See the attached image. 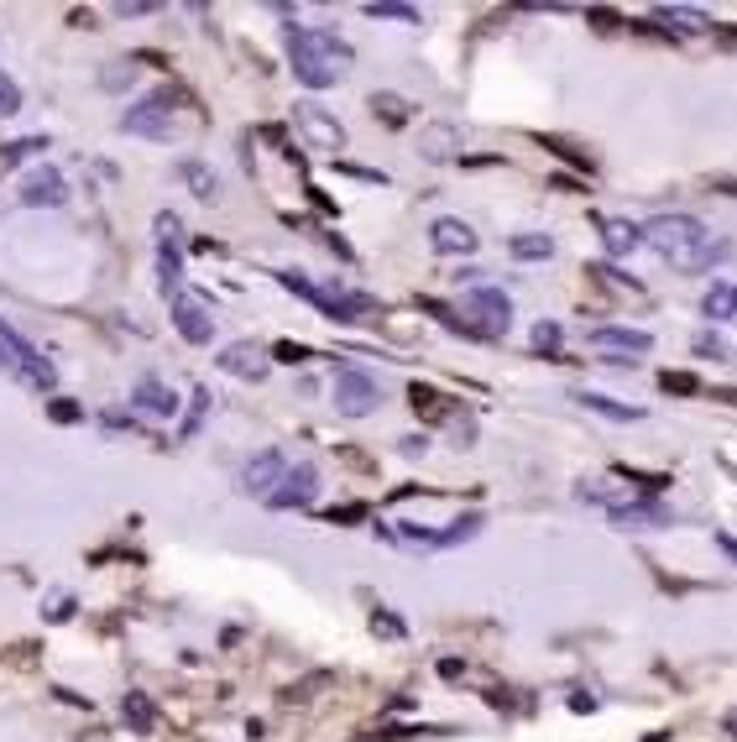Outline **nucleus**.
<instances>
[{
	"label": "nucleus",
	"instance_id": "obj_10",
	"mask_svg": "<svg viewBox=\"0 0 737 742\" xmlns=\"http://www.w3.org/2000/svg\"><path fill=\"white\" fill-rule=\"evenodd\" d=\"M173 330L189 340V345H210L215 340V314L199 293H178L173 298Z\"/></svg>",
	"mask_w": 737,
	"mask_h": 742
},
{
	"label": "nucleus",
	"instance_id": "obj_28",
	"mask_svg": "<svg viewBox=\"0 0 737 742\" xmlns=\"http://www.w3.org/2000/svg\"><path fill=\"white\" fill-rule=\"evenodd\" d=\"M659 387L664 392H680V398H696V392H701V382L690 377V371H659Z\"/></svg>",
	"mask_w": 737,
	"mask_h": 742
},
{
	"label": "nucleus",
	"instance_id": "obj_4",
	"mask_svg": "<svg viewBox=\"0 0 737 742\" xmlns=\"http://www.w3.org/2000/svg\"><path fill=\"white\" fill-rule=\"evenodd\" d=\"M278 283L293 288L298 298H309L314 309H325V319H335V324H356V319H366V314H377V298H372V293L319 288V283H309V277H298V272H278Z\"/></svg>",
	"mask_w": 737,
	"mask_h": 742
},
{
	"label": "nucleus",
	"instance_id": "obj_13",
	"mask_svg": "<svg viewBox=\"0 0 737 742\" xmlns=\"http://www.w3.org/2000/svg\"><path fill=\"white\" fill-rule=\"evenodd\" d=\"M288 471V460H283V450H257L241 466V492L246 497H257V502H267V492L278 486V476Z\"/></svg>",
	"mask_w": 737,
	"mask_h": 742
},
{
	"label": "nucleus",
	"instance_id": "obj_37",
	"mask_svg": "<svg viewBox=\"0 0 737 742\" xmlns=\"http://www.w3.org/2000/svg\"><path fill=\"white\" fill-rule=\"evenodd\" d=\"M351 518H366V507L356 502V507H340V513H330V523H351Z\"/></svg>",
	"mask_w": 737,
	"mask_h": 742
},
{
	"label": "nucleus",
	"instance_id": "obj_31",
	"mask_svg": "<svg viewBox=\"0 0 737 742\" xmlns=\"http://www.w3.org/2000/svg\"><path fill=\"white\" fill-rule=\"evenodd\" d=\"M534 345H539V351H560V324L555 319H539L534 324Z\"/></svg>",
	"mask_w": 737,
	"mask_h": 742
},
{
	"label": "nucleus",
	"instance_id": "obj_26",
	"mask_svg": "<svg viewBox=\"0 0 737 742\" xmlns=\"http://www.w3.org/2000/svg\"><path fill=\"white\" fill-rule=\"evenodd\" d=\"M121 716H126L136 732H152V706H147V695H142V690H131L126 701H121Z\"/></svg>",
	"mask_w": 737,
	"mask_h": 742
},
{
	"label": "nucleus",
	"instance_id": "obj_7",
	"mask_svg": "<svg viewBox=\"0 0 737 742\" xmlns=\"http://www.w3.org/2000/svg\"><path fill=\"white\" fill-rule=\"evenodd\" d=\"M319 497V471L309 460H293V466L278 476V486L267 492V507L272 513H298V507H309Z\"/></svg>",
	"mask_w": 737,
	"mask_h": 742
},
{
	"label": "nucleus",
	"instance_id": "obj_30",
	"mask_svg": "<svg viewBox=\"0 0 737 742\" xmlns=\"http://www.w3.org/2000/svg\"><path fill=\"white\" fill-rule=\"evenodd\" d=\"M372 110L382 115L387 126H403V121H408V110H403V100H398V95H377V100H372Z\"/></svg>",
	"mask_w": 737,
	"mask_h": 742
},
{
	"label": "nucleus",
	"instance_id": "obj_32",
	"mask_svg": "<svg viewBox=\"0 0 737 742\" xmlns=\"http://www.w3.org/2000/svg\"><path fill=\"white\" fill-rule=\"evenodd\" d=\"M16 110H21V89L11 74H0V115H16Z\"/></svg>",
	"mask_w": 737,
	"mask_h": 742
},
{
	"label": "nucleus",
	"instance_id": "obj_12",
	"mask_svg": "<svg viewBox=\"0 0 737 742\" xmlns=\"http://www.w3.org/2000/svg\"><path fill=\"white\" fill-rule=\"evenodd\" d=\"M612 528H623V533H649V528H670L675 523V513L664 502H654V497H633V502H623V507H612Z\"/></svg>",
	"mask_w": 737,
	"mask_h": 742
},
{
	"label": "nucleus",
	"instance_id": "obj_1",
	"mask_svg": "<svg viewBox=\"0 0 737 742\" xmlns=\"http://www.w3.org/2000/svg\"><path fill=\"white\" fill-rule=\"evenodd\" d=\"M643 246H654L675 272H711L727 257V241H711L696 215H659L643 225Z\"/></svg>",
	"mask_w": 737,
	"mask_h": 742
},
{
	"label": "nucleus",
	"instance_id": "obj_36",
	"mask_svg": "<svg viewBox=\"0 0 737 742\" xmlns=\"http://www.w3.org/2000/svg\"><path fill=\"white\" fill-rule=\"evenodd\" d=\"M48 413H53L58 424H74V419H84V408H79V403H48Z\"/></svg>",
	"mask_w": 737,
	"mask_h": 742
},
{
	"label": "nucleus",
	"instance_id": "obj_17",
	"mask_svg": "<svg viewBox=\"0 0 737 742\" xmlns=\"http://www.w3.org/2000/svg\"><path fill=\"white\" fill-rule=\"evenodd\" d=\"M298 126H304L309 136H314V147H345V126L335 121V115H325L319 105H298Z\"/></svg>",
	"mask_w": 737,
	"mask_h": 742
},
{
	"label": "nucleus",
	"instance_id": "obj_29",
	"mask_svg": "<svg viewBox=\"0 0 737 742\" xmlns=\"http://www.w3.org/2000/svg\"><path fill=\"white\" fill-rule=\"evenodd\" d=\"M42 147H48V142H42V136H27V142H11L6 152H0V168H16L21 157H37Z\"/></svg>",
	"mask_w": 737,
	"mask_h": 742
},
{
	"label": "nucleus",
	"instance_id": "obj_5",
	"mask_svg": "<svg viewBox=\"0 0 737 742\" xmlns=\"http://www.w3.org/2000/svg\"><path fill=\"white\" fill-rule=\"evenodd\" d=\"M508 324H513V298L502 288L481 283V288L466 293V304H460V330H466V335L497 340V335H508Z\"/></svg>",
	"mask_w": 737,
	"mask_h": 742
},
{
	"label": "nucleus",
	"instance_id": "obj_27",
	"mask_svg": "<svg viewBox=\"0 0 737 742\" xmlns=\"http://www.w3.org/2000/svg\"><path fill=\"white\" fill-rule=\"evenodd\" d=\"M366 16H387V21H403V27H413V21H419V11H413V6H398V0H372V6H366Z\"/></svg>",
	"mask_w": 737,
	"mask_h": 742
},
{
	"label": "nucleus",
	"instance_id": "obj_11",
	"mask_svg": "<svg viewBox=\"0 0 737 742\" xmlns=\"http://www.w3.org/2000/svg\"><path fill=\"white\" fill-rule=\"evenodd\" d=\"M27 210H58V204L68 199V183L58 168H48V162H37V168L21 178V194H16Z\"/></svg>",
	"mask_w": 737,
	"mask_h": 742
},
{
	"label": "nucleus",
	"instance_id": "obj_33",
	"mask_svg": "<svg viewBox=\"0 0 737 742\" xmlns=\"http://www.w3.org/2000/svg\"><path fill=\"white\" fill-rule=\"evenodd\" d=\"M696 356H711V361H732V351H727V345H722L717 335H701V340H696Z\"/></svg>",
	"mask_w": 737,
	"mask_h": 742
},
{
	"label": "nucleus",
	"instance_id": "obj_21",
	"mask_svg": "<svg viewBox=\"0 0 737 742\" xmlns=\"http://www.w3.org/2000/svg\"><path fill=\"white\" fill-rule=\"evenodd\" d=\"M575 403L591 408V413H602V419H617V424H638L643 419V408L617 403V398H607V392H575Z\"/></svg>",
	"mask_w": 737,
	"mask_h": 742
},
{
	"label": "nucleus",
	"instance_id": "obj_34",
	"mask_svg": "<svg viewBox=\"0 0 737 742\" xmlns=\"http://www.w3.org/2000/svg\"><path fill=\"white\" fill-rule=\"evenodd\" d=\"M272 356H278V361H288V366H298V361H309L314 351H309V345H293V340H283V345H278V351H272Z\"/></svg>",
	"mask_w": 737,
	"mask_h": 742
},
{
	"label": "nucleus",
	"instance_id": "obj_38",
	"mask_svg": "<svg viewBox=\"0 0 737 742\" xmlns=\"http://www.w3.org/2000/svg\"><path fill=\"white\" fill-rule=\"evenodd\" d=\"M68 612H74V601H68V596H58V601H53V607H48V617H58V622H63Z\"/></svg>",
	"mask_w": 737,
	"mask_h": 742
},
{
	"label": "nucleus",
	"instance_id": "obj_3",
	"mask_svg": "<svg viewBox=\"0 0 737 742\" xmlns=\"http://www.w3.org/2000/svg\"><path fill=\"white\" fill-rule=\"evenodd\" d=\"M0 366H6L11 377H21L32 392H53L58 387V366L42 356L27 335H16L6 319H0Z\"/></svg>",
	"mask_w": 737,
	"mask_h": 742
},
{
	"label": "nucleus",
	"instance_id": "obj_2",
	"mask_svg": "<svg viewBox=\"0 0 737 742\" xmlns=\"http://www.w3.org/2000/svg\"><path fill=\"white\" fill-rule=\"evenodd\" d=\"M288 58H293V79L309 89H330L345 79L351 68V42L335 37L330 27H293L288 21Z\"/></svg>",
	"mask_w": 737,
	"mask_h": 742
},
{
	"label": "nucleus",
	"instance_id": "obj_40",
	"mask_svg": "<svg viewBox=\"0 0 737 742\" xmlns=\"http://www.w3.org/2000/svg\"><path fill=\"white\" fill-rule=\"evenodd\" d=\"M722 42H727V48H737V32H722Z\"/></svg>",
	"mask_w": 737,
	"mask_h": 742
},
{
	"label": "nucleus",
	"instance_id": "obj_35",
	"mask_svg": "<svg viewBox=\"0 0 737 742\" xmlns=\"http://www.w3.org/2000/svg\"><path fill=\"white\" fill-rule=\"evenodd\" d=\"M136 79V63H126V68H105V89H121V84H131Z\"/></svg>",
	"mask_w": 737,
	"mask_h": 742
},
{
	"label": "nucleus",
	"instance_id": "obj_19",
	"mask_svg": "<svg viewBox=\"0 0 737 742\" xmlns=\"http://www.w3.org/2000/svg\"><path fill=\"white\" fill-rule=\"evenodd\" d=\"M654 21H664V32H685V37H696V32H711V16L696 11V6H659Z\"/></svg>",
	"mask_w": 737,
	"mask_h": 742
},
{
	"label": "nucleus",
	"instance_id": "obj_41",
	"mask_svg": "<svg viewBox=\"0 0 737 742\" xmlns=\"http://www.w3.org/2000/svg\"><path fill=\"white\" fill-rule=\"evenodd\" d=\"M727 189H732V194H737V183H727Z\"/></svg>",
	"mask_w": 737,
	"mask_h": 742
},
{
	"label": "nucleus",
	"instance_id": "obj_8",
	"mask_svg": "<svg viewBox=\"0 0 737 742\" xmlns=\"http://www.w3.org/2000/svg\"><path fill=\"white\" fill-rule=\"evenodd\" d=\"M591 345H596V351H612L607 361H617V366H633L638 356H649L654 351V335L649 330H628V324H596V330H591Z\"/></svg>",
	"mask_w": 737,
	"mask_h": 742
},
{
	"label": "nucleus",
	"instance_id": "obj_23",
	"mask_svg": "<svg viewBox=\"0 0 737 742\" xmlns=\"http://www.w3.org/2000/svg\"><path fill=\"white\" fill-rule=\"evenodd\" d=\"M508 251L523 257V262H539V257H555V241H549V236H513Z\"/></svg>",
	"mask_w": 737,
	"mask_h": 742
},
{
	"label": "nucleus",
	"instance_id": "obj_16",
	"mask_svg": "<svg viewBox=\"0 0 737 742\" xmlns=\"http://www.w3.org/2000/svg\"><path fill=\"white\" fill-rule=\"evenodd\" d=\"M131 408L136 413H152V419H173L178 413V392L163 382V377H142L131 392Z\"/></svg>",
	"mask_w": 737,
	"mask_h": 742
},
{
	"label": "nucleus",
	"instance_id": "obj_20",
	"mask_svg": "<svg viewBox=\"0 0 737 742\" xmlns=\"http://www.w3.org/2000/svg\"><path fill=\"white\" fill-rule=\"evenodd\" d=\"M157 283H163V293H183V251H178V236H168L163 246H157Z\"/></svg>",
	"mask_w": 737,
	"mask_h": 742
},
{
	"label": "nucleus",
	"instance_id": "obj_15",
	"mask_svg": "<svg viewBox=\"0 0 737 742\" xmlns=\"http://www.w3.org/2000/svg\"><path fill=\"white\" fill-rule=\"evenodd\" d=\"M429 246L440 251V257H466V251H476V230H471L466 220L445 215V220L429 225Z\"/></svg>",
	"mask_w": 737,
	"mask_h": 742
},
{
	"label": "nucleus",
	"instance_id": "obj_39",
	"mask_svg": "<svg viewBox=\"0 0 737 742\" xmlns=\"http://www.w3.org/2000/svg\"><path fill=\"white\" fill-rule=\"evenodd\" d=\"M717 544H722V554H732V560H737V539H732V533H717Z\"/></svg>",
	"mask_w": 737,
	"mask_h": 742
},
{
	"label": "nucleus",
	"instance_id": "obj_6",
	"mask_svg": "<svg viewBox=\"0 0 737 742\" xmlns=\"http://www.w3.org/2000/svg\"><path fill=\"white\" fill-rule=\"evenodd\" d=\"M330 392H335V408L345 419H366V413L382 408V387H377V377H366L361 366H335Z\"/></svg>",
	"mask_w": 737,
	"mask_h": 742
},
{
	"label": "nucleus",
	"instance_id": "obj_25",
	"mask_svg": "<svg viewBox=\"0 0 737 742\" xmlns=\"http://www.w3.org/2000/svg\"><path fill=\"white\" fill-rule=\"evenodd\" d=\"M178 178H183V183H194V194H199V199H215V173L204 168V162H178Z\"/></svg>",
	"mask_w": 737,
	"mask_h": 742
},
{
	"label": "nucleus",
	"instance_id": "obj_22",
	"mask_svg": "<svg viewBox=\"0 0 737 742\" xmlns=\"http://www.w3.org/2000/svg\"><path fill=\"white\" fill-rule=\"evenodd\" d=\"M701 314L706 319H737V283H727V277H717V283L706 288V298H701Z\"/></svg>",
	"mask_w": 737,
	"mask_h": 742
},
{
	"label": "nucleus",
	"instance_id": "obj_9",
	"mask_svg": "<svg viewBox=\"0 0 737 742\" xmlns=\"http://www.w3.org/2000/svg\"><path fill=\"white\" fill-rule=\"evenodd\" d=\"M168 126H173V100H168V95H147V100H136V105L121 115V131L152 136V142H163Z\"/></svg>",
	"mask_w": 737,
	"mask_h": 742
},
{
	"label": "nucleus",
	"instance_id": "obj_24",
	"mask_svg": "<svg viewBox=\"0 0 737 742\" xmlns=\"http://www.w3.org/2000/svg\"><path fill=\"white\" fill-rule=\"evenodd\" d=\"M408 403H413V413H424V419H445V413H450V403H445L434 387H413Z\"/></svg>",
	"mask_w": 737,
	"mask_h": 742
},
{
	"label": "nucleus",
	"instance_id": "obj_14",
	"mask_svg": "<svg viewBox=\"0 0 737 742\" xmlns=\"http://www.w3.org/2000/svg\"><path fill=\"white\" fill-rule=\"evenodd\" d=\"M220 371H230V377H241V382H262L272 371V356L262 351V345H251V340H236V345H225V351H220Z\"/></svg>",
	"mask_w": 737,
	"mask_h": 742
},
{
	"label": "nucleus",
	"instance_id": "obj_18",
	"mask_svg": "<svg viewBox=\"0 0 737 742\" xmlns=\"http://www.w3.org/2000/svg\"><path fill=\"white\" fill-rule=\"evenodd\" d=\"M602 246H607V257H633V251L643 246V225H633V220H602Z\"/></svg>",
	"mask_w": 737,
	"mask_h": 742
}]
</instances>
